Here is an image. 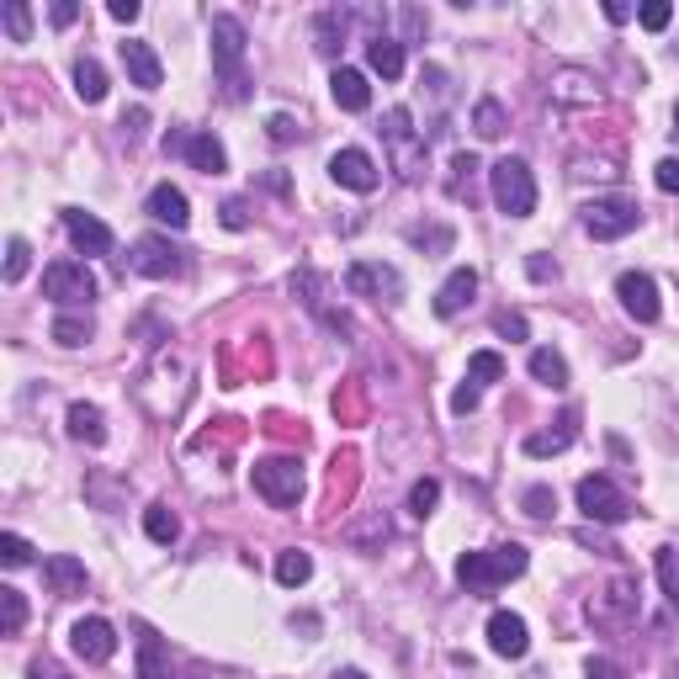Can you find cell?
Instances as JSON below:
<instances>
[{
    "label": "cell",
    "mask_w": 679,
    "mask_h": 679,
    "mask_svg": "<svg viewBox=\"0 0 679 679\" xmlns=\"http://www.w3.org/2000/svg\"><path fill=\"white\" fill-rule=\"evenodd\" d=\"M632 605H637V584H632V579H616V584L605 590V600H594V621H600V626H616Z\"/></svg>",
    "instance_id": "24"
},
{
    "label": "cell",
    "mask_w": 679,
    "mask_h": 679,
    "mask_svg": "<svg viewBox=\"0 0 679 679\" xmlns=\"http://www.w3.org/2000/svg\"><path fill=\"white\" fill-rule=\"evenodd\" d=\"M329 96H335L340 112H366V107H372V86H366L361 69H335V75H329Z\"/></svg>",
    "instance_id": "21"
},
{
    "label": "cell",
    "mask_w": 679,
    "mask_h": 679,
    "mask_svg": "<svg viewBox=\"0 0 679 679\" xmlns=\"http://www.w3.org/2000/svg\"><path fill=\"white\" fill-rule=\"evenodd\" d=\"M669 17H675V6H669V0H648V6L637 11V22H643L648 32H664V28H669Z\"/></svg>",
    "instance_id": "44"
},
{
    "label": "cell",
    "mask_w": 679,
    "mask_h": 679,
    "mask_svg": "<svg viewBox=\"0 0 679 679\" xmlns=\"http://www.w3.org/2000/svg\"><path fill=\"white\" fill-rule=\"evenodd\" d=\"M436 504H441V483H436V478H419V483L409 489V510L419 515V521H425Z\"/></svg>",
    "instance_id": "38"
},
{
    "label": "cell",
    "mask_w": 679,
    "mask_h": 679,
    "mask_svg": "<svg viewBox=\"0 0 679 679\" xmlns=\"http://www.w3.org/2000/svg\"><path fill=\"white\" fill-rule=\"evenodd\" d=\"M28 626V600H22V590H0V637H17Z\"/></svg>",
    "instance_id": "28"
},
{
    "label": "cell",
    "mask_w": 679,
    "mask_h": 679,
    "mask_svg": "<svg viewBox=\"0 0 679 679\" xmlns=\"http://www.w3.org/2000/svg\"><path fill=\"white\" fill-rule=\"evenodd\" d=\"M409 244H419V250H436V255H446V250H451V229H446V223H430V229H409Z\"/></svg>",
    "instance_id": "41"
},
{
    "label": "cell",
    "mask_w": 679,
    "mask_h": 679,
    "mask_svg": "<svg viewBox=\"0 0 679 679\" xmlns=\"http://www.w3.org/2000/svg\"><path fill=\"white\" fill-rule=\"evenodd\" d=\"M637 223H643V207L632 197H600L584 207V234L590 239H626Z\"/></svg>",
    "instance_id": "8"
},
{
    "label": "cell",
    "mask_w": 679,
    "mask_h": 679,
    "mask_svg": "<svg viewBox=\"0 0 679 679\" xmlns=\"http://www.w3.org/2000/svg\"><path fill=\"white\" fill-rule=\"evenodd\" d=\"M144 212L154 218V223H165V229H186V223H191V202H186V191H180V186H171V180L149 191Z\"/></svg>",
    "instance_id": "17"
},
{
    "label": "cell",
    "mask_w": 679,
    "mask_h": 679,
    "mask_svg": "<svg viewBox=\"0 0 679 679\" xmlns=\"http://www.w3.org/2000/svg\"><path fill=\"white\" fill-rule=\"evenodd\" d=\"M139 11H144L139 0H112V6H107V17H112V22H122V28H128V22H139Z\"/></svg>",
    "instance_id": "50"
},
{
    "label": "cell",
    "mask_w": 679,
    "mask_h": 679,
    "mask_svg": "<svg viewBox=\"0 0 679 679\" xmlns=\"http://www.w3.org/2000/svg\"><path fill=\"white\" fill-rule=\"evenodd\" d=\"M526 271H532L536 282H552V276H558V266H552L547 255H532V261H526Z\"/></svg>",
    "instance_id": "53"
},
{
    "label": "cell",
    "mask_w": 679,
    "mask_h": 679,
    "mask_svg": "<svg viewBox=\"0 0 679 679\" xmlns=\"http://www.w3.org/2000/svg\"><path fill=\"white\" fill-rule=\"evenodd\" d=\"M675 133H679V101H675Z\"/></svg>",
    "instance_id": "58"
},
{
    "label": "cell",
    "mask_w": 679,
    "mask_h": 679,
    "mask_svg": "<svg viewBox=\"0 0 679 679\" xmlns=\"http://www.w3.org/2000/svg\"><path fill=\"white\" fill-rule=\"evenodd\" d=\"M340 37H346V17H340V11H325V17H319V48H325V54H335V48H340Z\"/></svg>",
    "instance_id": "42"
},
{
    "label": "cell",
    "mask_w": 679,
    "mask_h": 679,
    "mask_svg": "<svg viewBox=\"0 0 679 679\" xmlns=\"http://www.w3.org/2000/svg\"><path fill=\"white\" fill-rule=\"evenodd\" d=\"M43 579H48V590L69 600V594H86V562L69 558V552H54V558H43Z\"/></svg>",
    "instance_id": "20"
},
{
    "label": "cell",
    "mask_w": 679,
    "mask_h": 679,
    "mask_svg": "<svg viewBox=\"0 0 679 679\" xmlns=\"http://www.w3.org/2000/svg\"><path fill=\"white\" fill-rule=\"evenodd\" d=\"M377 133H383V144H387V154H393V171H398V176H404V180L425 176V139L414 133L409 107H393Z\"/></svg>",
    "instance_id": "4"
},
{
    "label": "cell",
    "mask_w": 679,
    "mask_h": 679,
    "mask_svg": "<svg viewBox=\"0 0 679 679\" xmlns=\"http://www.w3.org/2000/svg\"><path fill=\"white\" fill-rule=\"evenodd\" d=\"M346 293L355 297H377V303H404V276L383 261H355L346 271Z\"/></svg>",
    "instance_id": "9"
},
{
    "label": "cell",
    "mask_w": 679,
    "mask_h": 679,
    "mask_svg": "<svg viewBox=\"0 0 679 679\" xmlns=\"http://www.w3.org/2000/svg\"><path fill=\"white\" fill-rule=\"evenodd\" d=\"M489 186H494V202H500V212H510V218H532V212H536V180H532V165H526V160H515V154L494 160Z\"/></svg>",
    "instance_id": "3"
},
{
    "label": "cell",
    "mask_w": 679,
    "mask_h": 679,
    "mask_svg": "<svg viewBox=\"0 0 679 679\" xmlns=\"http://www.w3.org/2000/svg\"><path fill=\"white\" fill-rule=\"evenodd\" d=\"M653 568H658V584H664V594L679 605V547H658V552H653Z\"/></svg>",
    "instance_id": "32"
},
{
    "label": "cell",
    "mask_w": 679,
    "mask_h": 679,
    "mask_svg": "<svg viewBox=\"0 0 679 679\" xmlns=\"http://www.w3.org/2000/svg\"><path fill=\"white\" fill-rule=\"evenodd\" d=\"M122 69H128V80H133L139 90H160V80H165L160 54H154L149 43H139V37H128V43H122Z\"/></svg>",
    "instance_id": "18"
},
{
    "label": "cell",
    "mask_w": 679,
    "mask_h": 679,
    "mask_svg": "<svg viewBox=\"0 0 679 679\" xmlns=\"http://www.w3.org/2000/svg\"><path fill=\"white\" fill-rule=\"evenodd\" d=\"M133 271H139V276H154V282H165V276H176L180 271V250L171 244V239L144 234L139 244H133Z\"/></svg>",
    "instance_id": "14"
},
{
    "label": "cell",
    "mask_w": 679,
    "mask_h": 679,
    "mask_svg": "<svg viewBox=\"0 0 679 679\" xmlns=\"http://www.w3.org/2000/svg\"><path fill=\"white\" fill-rule=\"evenodd\" d=\"M75 17H80V6H75V0H54V28H69Z\"/></svg>",
    "instance_id": "54"
},
{
    "label": "cell",
    "mask_w": 679,
    "mask_h": 679,
    "mask_svg": "<svg viewBox=\"0 0 679 679\" xmlns=\"http://www.w3.org/2000/svg\"><path fill=\"white\" fill-rule=\"evenodd\" d=\"M478 398H483V387H473L468 377H462V387L451 393V414H473V409H478Z\"/></svg>",
    "instance_id": "46"
},
{
    "label": "cell",
    "mask_w": 679,
    "mask_h": 679,
    "mask_svg": "<svg viewBox=\"0 0 679 679\" xmlns=\"http://www.w3.org/2000/svg\"><path fill=\"white\" fill-rule=\"evenodd\" d=\"M489 648L500 653V658H526V648H532L526 621L515 616V611H494L489 616Z\"/></svg>",
    "instance_id": "16"
},
{
    "label": "cell",
    "mask_w": 679,
    "mask_h": 679,
    "mask_svg": "<svg viewBox=\"0 0 679 679\" xmlns=\"http://www.w3.org/2000/svg\"><path fill=\"white\" fill-rule=\"evenodd\" d=\"M28 266H32V244L17 234L11 244H6V282H22V276H28Z\"/></svg>",
    "instance_id": "36"
},
{
    "label": "cell",
    "mask_w": 679,
    "mask_h": 679,
    "mask_svg": "<svg viewBox=\"0 0 679 679\" xmlns=\"http://www.w3.org/2000/svg\"><path fill=\"white\" fill-rule=\"evenodd\" d=\"M43 297L59 308H90L96 303V276L86 271V261H54L43 266Z\"/></svg>",
    "instance_id": "6"
},
{
    "label": "cell",
    "mask_w": 679,
    "mask_h": 679,
    "mask_svg": "<svg viewBox=\"0 0 679 679\" xmlns=\"http://www.w3.org/2000/svg\"><path fill=\"white\" fill-rule=\"evenodd\" d=\"M308 579H314V558H308V552H297V547H287V552L276 558V584L297 590V584H308Z\"/></svg>",
    "instance_id": "26"
},
{
    "label": "cell",
    "mask_w": 679,
    "mask_h": 679,
    "mask_svg": "<svg viewBox=\"0 0 679 679\" xmlns=\"http://www.w3.org/2000/svg\"><path fill=\"white\" fill-rule=\"evenodd\" d=\"M494 329H500L504 340H526V319H521V314H500V319H494Z\"/></svg>",
    "instance_id": "51"
},
{
    "label": "cell",
    "mask_w": 679,
    "mask_h": 679,
    "mask_svg": "<svg viewBox=\"0 0 679 679\" xmlns=\"http://www.w3.org/2000/svg\"><path fill=\"white\" fill-rule=\"evenodd\" d=\"M335 679H366V675H361V669H340V675H335Z\"/></svg>",
    "instance_id": "57"
},
{
    "label": "cell",
    "mask_w": 679,
    "mask_h": 679,
    "mask_svg": "<svg viewBox=\"0 0 679 679\" xmlns=\"http://www.w3.org/2000/svg\"><path fill=\"white\" fill-rule=\"evenodd\" d=\"M473 133H478V139H500V133H504V107L494 101V96H483V101H478Z\"/></svg>",
    "instance_id": "33"
},
{
    "label": "cell",
    "mask_w": 679,
    "mask_h": 679,
    "mask_svg": "<svg viewBox=\"0 0 679 679\" xmlns=\"http://www.w3.org/2000/svg\"><path fill=\"white\" fill-rule=\"evenodd\" d=\"M526 562H532V552H526V547L504 541V547L462 552V558H457V579H462V590L489 594V590H500V584H510V579H521V573H526Z\"/></svg>",
    "instance_id": "1"
},
{
    "label": "cell",
    "mask_w": 679,
    "mask_h": 679,
    "mask_svg": "<svg viewBox=\"0 0 679 679\" xmlns=\"http://www.w3.org/2000/svg\"><path fill=\"white\" fill-rule=\"evenodd\" d=\"M579 510L590 515V521H600V526H621V521H632V500L621 494L616 483L605 473H590V478H579Z\"/></svg>",
    "instance_id": "7"
},
{
    "label": "cell",
    "mask_w": 679,
    "mask_h": 679,
    "mask_svg": "<svg viewBox=\"0 0 679 679\" xmlns=\"http://www.w3.org/2000/svg\"><path fill=\"white\" fill-rule=\"evenodd\" d=\"M584 679H626V669L611 664V658H590V664H584Z\"/></svg>",
    "instance_id": "49"
},
{
    "label": "cell",
    "mask_w": 679,
    "mask_h": 679,
    "mask_svg": "<svg viewBox=\"0 0 679 679\" xmlns=\"http://www.w3.org/2000/svg\"><path fill=\"white\" fill-rule=\"evenodd\" d=\"M28 679H69V675H64L59 664H48V658H37V664H32V669H28Z\"/></svg>",
    "instance_id": "55"
},
{
    "label": "cell",
    "mask_w": 679,
    "mask_h": 679,
    "mask_svg": "<svg viewBox=\"0 0 679 679\" xmlns=\"http://www.w3.org/2000/svg\"><path fill=\"white\" fill-rule=\"evenodd\" d=\"M616 297H621V308H626L637 325H653V319L664 314V303H658V282H653L648 271H621Z\"/></svg>",
    "instance_id": "10"
},
{
    "label": "cell",
    "mask_w": 679,
    "mask_h": 679,
    "mask_svg": "<svg viewBox=\"0 0 679 679\" xmlns=\"http://www.w3.org/2000/svg\"><path fill=\"white\" fill-rule=\"evenodd\" d=\"M653 180H658V191H669V197H679V154H669V160H658V165H653Z\"/></svg>",
    "instance_id": "45"
},
{
    "label": "cell",
    "mask_w": 679,
    "mask_h": 679,
    "mask_svg": "<svg viewBox=\"0 0 679 679\" xmlns=\"http://www.w3.org/2000/svg\"><path fill=\"white\" fill-rule=\"evenodd\" d=\"M669 679H679V664H675V675H669Z\"/></svg>",
    "instance_id": "59"
},
{
    "label": "cell",
    "mask_w": 679,
    "mask_h": 679,
    "mask_svg": "<svg viewBox=\"0 0 679 679\" xmlns=\"http://www.w3.org/2000/svg\"><path fill=\"white\" fill-rule=\"evenodd\" d=\"M605 17H611V22H632V6H621V0H605Z\"/></svg>",
    "instance_id": "56"
},
{
    "label": "cell",
    "mask_w": 679,
    "mask_h": 679,
    "mask_svg": "<svg viewBox=\"0 0 679 679\" xmlns=\"http://www.w3.org/2000/svg\"><path fill=\"white\" fill-rule=\"evenodd\" d=\"M504 377V355L500 351H473L468 355V383L483 387V383H500Z\"/></svg>",
    "instance_id": "31"
},
{
    "label": "cell",
    "mask_w": 679,
    "mask_h": 679,
    "mask_svg": "<svg viewBox=\"0 0 679 679\" xmlns=\"http://www.w3.org/2000/svg\"><path fill=\"white\" fill-rule=\"evenodd\" d=\"M329 176L340 180L346 191H377V160L366 154V149H335V160H329Z\"/></svg>",
    "instance_id": "13"
},
{
    "label": "cell",
    "mask_w": 679,
    "mask_h": 679,
    "mask_svg": "<svg viewBox=\"0 0 679 679\" xmlns=\"http://www.w3.org/2000/svg\"><path fill=\"white\" fill-rule=\"evenodd\" d=\"M473 293H478V271L473 266H457L441 282V293H436V314H441V319H457V314L473 303Z\"/></svg>",
    "instance_id": "19"
},
{
    "label": "cell",
    "mask_w": 679,
    "mask_h": 679,
    "mask_svg": "<svg viewBox=\"0 0 679 679\" xmlns=\"http://www.w3.org/2000/svg\"><path fill=\"white\" fill-rule=\"evenodd\" d=\"M366 64H372L383 80H398V75H404V43L387 37V32H377V37L366 43Z\"/></svg>",
    "instance_id": "23"
},
{
    "label": "cell",
    "mask_w": 679,
    "mask_h": 679,
    "mask_svg": "<svg viewBox=\"0 0 679 679\" xmlns=\"http://www.w3.org/2000/svg\"><path fill=\"white\" fill-rule=\"evenodd\" d=\"M75 96L96 107V101H107V69L96 59H75Z\"/></svg>",
    "instance_id": "25"
},
{
    "label": "cell",
    "mask_w": 679,
    "mask_h": 679,
    "mask_svg": "<svg viewBox=\"0 0 679 679\" xmlns=\"http://www.w3.org/2000/svg\"><path fill=\"white\" fill-rule=\"evenodd\" d=\"M0 562H6V568H28V562H32L28 536H17V532L0 536Z\"/></svg>",
    "instance_id": "40"
},
{
    "label": "cell",
    "mask_w": 679,
    "mask_h": 679,
    "mask_svg": "<svg viewBox=\"0 0 679 679\" xmlns=\"http://www.w3.org/2000/svg\"><path fill=\"white\" fill-rule=\"evenodd\" d=\"M250 478H255V494L266 504H276V510L303 500V462L297 457H266V462L250 468Z\"/></svg>",
    "instance_id": "5"
},
{
    "label": "cell",
    "mask_w": 679,
    "mask_h": 679,
    "mask_svg": "<svg viewBox=\"0 0 679 679\" xmlns=\"http://www.w3.org/2000/svg\"><path fill=\"white\" fill-rule=\"evenodd\" d=\"M573 419H562V430H541V436H526V457H558L573 446V430H568Z\"/></svg>",
    "instance_id": "30"
},
{
    "label": "cell",
    "mask_w": 679,
    "mask_h": 679,
    "mask_svg": "<svg viewBox=\"0 0 679 679\" xmlns=\"http://www.w3.org/2000/svg\"><path fill=\"white\" fill-rule=\"evenodd\" d=\"M64 430H69V441L101 446V441H107V414L96 409V404H69V414H64Z\"/></svg>",
    "instance_id": "22"
},
{
    "label": "cell",
    "mask_w": 679,
    "mask_h": 679,
    "mask_svg": "<svg viewBox=\"0 0 679 679\" xmlns=\"http://www.w3.org/2000/svg\"><path fill=\"white\" fill-rule=\"evenodd\" d=\"M69 648H75V658H86V664H107L118 653V632H112V621L86 616L69 626Z\"/></svg>",
    "instance_id": "11"
},
{
    "label": "cell",
    "mask_w": 679,
    "mask_h": 679,
    "mask_svg": "<svg viewBox=\"0 0 679 679\" xmlns=\"http://www.w3.org/2000/svg\"><path fill=\"white\" fill-rule=\"evenodd\" d=\"M144 532H149V541H160V547H171L180 536V521L171 515V504H149L144 510Z\"/></svg>",
    "instance_id": "27"
},
{
    "label": "cell",
    "mask_w": 679,
    "mask_h": 679,
    "mask_svg": "<svg viewBox=\"0 0 679 679\" xmlns=\"http://www.w3.org/2000/svg\"><path fill=\"white\" fill-rule=\"evenodd\" d=\"M218 212H223V229H250V207L239 202V197H229Z\"/></svg>",
    "instance_id": "47"
},
{
    "label": "cell",
    "mask_w": 679,
    "mask_h": 679,
    "mask_svg": "<svg viewBox=\"0 0 679 679\" xmlns=\"http://www.w3.org/2000/svg\"><path fill=\"white\" fill-rule=\"evenodd\" d=\"M0 22H6V32H11V43H28L32 37V11L22 6V0H11V6L0 11Z\"/></svg>",
    "instance_id": "37"
},
{
    "label": "cell",
    "mask_w": 679,
    "mask_h": 679,
    "mask_svg": "<svg viewBox=\"0 0 679 679\" xmlns=\"http://www.w3.org/2000/svg\"><path fill=\"white\" fill-rule=\"evenodd\" d=\"M521 504H526V515H532V521H552V510H558V494H552L547 483H532Z\"/></svg>",
    "instance_id": "35"
},
{
    "label": "cell",
    "mask_w": 679,
    "mask_h": 679,
    "mask_svg": "<svg viewBox=\"0 0 679 679\" xmlns=\"http://www.w3.org/2000/svg\"><path fill=\"white\" fill-rule=\"evenodd\" d=\"M266 133H271V144H297V139H303L297 118H287V112H271V118H266Z\"/></svg>",
    "instance_id": "43"
},
{
    "label": "cell",
    "mask_w": 679,
    "mask_h": 679,
    "mask_svg": "<svg viewBox=\"0 0 679 679\" xmlns=\"http://www.w3.org/2000/svg\"><path fill=\"white\" fill-rule=\"evenodd\" d=\"M165 149H180V154L191 160V171H202V176H223V171H229V154H223V144H218L212 133H186V139H165Z\"/></svg>",
    "instance_id": "15"
},
{
    "label": "cell",
    "mask_w": 679,
    "mask_h": 679,
    "mask_svg": "<svg viewBox=\"0 0 679 679\" xmlns=\"http://www.w3.org/2000/svg\"><path fill=\"white\" fill-rule=\"evenodd\" d=\"M54 340H59V346H69V351H75V346H86V340H90V319L59 314V319H54Z\"/></svg>",
    "instance_id": "34"
},
{
    "label": "cell",
    "mask_w": 679,
    "mask_h": 679,
    "mask_svg": "<svg viewBox=\"0 0 679 679\" xmlns=\"http://www.w3.org/2000/svg\"><path fill=\"white\" fill-rule=\"evenodd\" d=\"M244 22L229 17V11H218L212 17V69H218V86L229 101H244L250 96V80H244Z\"/></svg>",
    "instance_id": "2"
},
{
    "label": "cell",
    "mask_w": 679,
    "mask_h": 679,
    "mask_svg": "<svg viewBox=\"0 0 679 679\" xmlns=\"http://www.w3.org/2000/svg\"><path fill=\"white\" fill-rule=\"evenodd\" d=\"M64 234H69V244L80 255H107L112 250V229L96 212H86V207H64Z\"/></svg>",
    "instance_id": "12"
},
{
    "label": "cell",
    "mask_w": 679,
    "mask_h": 679,
    "mask_svg": "<svg viewBox=\"0 0 679 679\" xmlns=\"http://www.w3.org/2000/svg\"><path fill=\"white\" fill-rule=\"evenodd\" d=\"M171 669H165V648L154 643V637H144V648H139V679H165Z\"/></svg>",
    "instance_id": "39"
},
{
    "label": "cell",
    "mask_w": 679,
    "mask_h": 679,
    "mask_svg": "<svg viewBox=\"0 0 679 679\" xmlns=\"http://www.w3.org/2000/svg\"><path fill=\"white\" fill-rule=\"evenodd\" d=\"M532 377H536V383H547V387H562V383H568V361H562L558 351H547V346H541V351H532Z\"/></svg>",
    "instance_id": "29"
},
{
    "label": "cell",
    "mask_w": 679,
    "mask_h": 679,
    "mask_svg": "<svg viewBox=\"0 0 679 679\" xmlns=\"http://www.w3.org/2000/svg\"><path fill=\"white\" fill-rule=\"evenodd\" d=\"M473 171H478L473 154H457V160H451V191H457V197H462V180H473Z\"/></svg>",
    "instance_id": "48"
},
{
    "label": "cell",
    "mask_w": 679,
    "mask_h": 679,
    "mask_svg": "<svg viewBox=\"0 0 679 679\" xmlns=\"http://www.w3.org/2000/svg\"><path fill=\"white\" fill-rule=\"evenodd\" d=\"M144 122H149V112H144V107H133V112H122V133H128V139H139V133H144Z\"/></svg>",
    "instance_id": "52"
}]
</instances>
